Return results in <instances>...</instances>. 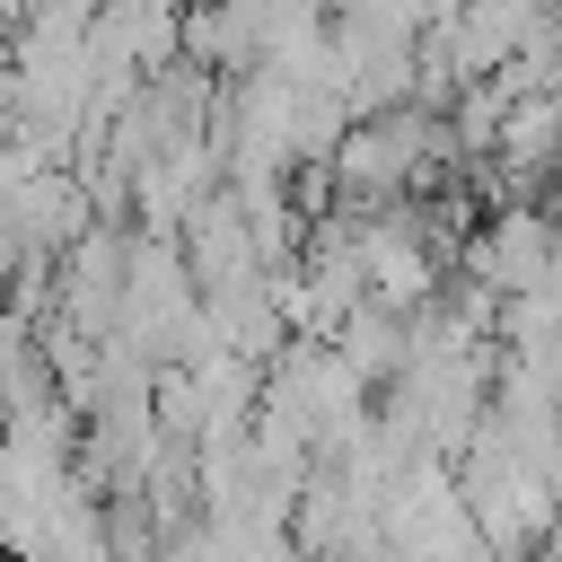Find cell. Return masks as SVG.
<instances>
[{
  "instance_id": "obj_2",
  "label": "cell",
  "mask_w": 562,
  "mask_h": 562,
  "mask_svg": "<svg viewBox=\"0 0 562 562\" xmlns=\"http://www.w3.org/2000/svg\"><path fill=\"white\" fill-rule=\"evenodd\" d=\"M123 272H132V228L97 220V228L53 263V325H70V334H114V325H123Z\"/></svg>"
},
{
  "instance_id": "obj_1",
  "label": "cell",
  "mask_w": 562,
  "mask_h": 562,
  "mask_svg": "<svg viewBox=\"0 0 562 562\" xmlns=\"http://www.w3.org/2000/svg\"><path fill=\"white\" fill-rule=\"evenodd\" d=\"M553 255H562V211L553 202H501L474 237H465V272L474 281H492L501 299H518V290H536L544 272H553Z\"/></svg>"
},
{
  "instance_id": "obj_4",
  "label": "cell",
  "mask_w": 562,
  "mask_h": 562,
  "mask_svg": "<svg viewBox=\"0 0 562 562\" xmlns=\"http://www.w3.org/2000/svg\"><path fill=\"white\" fill-rule=\"evenodd\" d=\"M325 342H334V351H342V360H351L369 386H386V378L404 369V307H386V299H360V307H351V316H342Z\"/></svg>"
},
{
  "instance_id": "obj_3",
  "label": "cell",
  "mask_w": 562,
  "mask_h": 562,
  "mask_svg": "<svg viewBox=\"0 0 562 562\" xmlns=\"http://www.w3.org/2000/svg\"><path fill=\"white\" fill-rule=\"evenodd\" d=\"M176 246H184V263H193V281H202V290H228V281L272 272V263L255 255V228H246L237 184H211V193H202V202L176 220Z\"/></svg>"
}]
</instances>
